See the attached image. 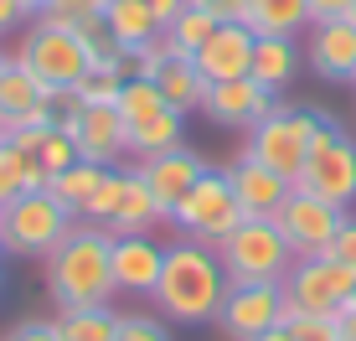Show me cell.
<instances>
[{
	"instance_id": "obj_1",
	"label": "cell",
	"mask_w": 356,
	"mask_h": 341,
	"mask_svg": "<svg viewBox=\"0 0 356 341\" xmlns=\"http://www.w3.org/2000/svg\"><path fill=\"white\" fill-rule=\"evenodd\" d=\"M47 295L57 310H83V306H114V233L78 217L72 233L42 259Z\"/></svg>"
},
{
	"instance_id": "obj_2",
	"label": "cell",
	"mask_w": 356,
	"mask_h": 341,
	"mask_svg": "<svg viewBox=\"0 0 356 341\" xmlns=\"http://www.w3.org/2000/svg\"><path fill=\"white\" fill-rule=\"evenodd\" d=\"M227 300V269L217 259V248L207 243H191V238H176L165 243V264H161V279L150 290V306L161 321H176V326H207L217 321Z\"/></svg>"
},
{
	"instance_id": "obj_3",
	"label": "cell",
	"mask_w": 356,
	"mask_h": 341,
	"mask_svg": "<svg viewBox=\"0 0 356 341\" xmlns=\"http://www.w3.org/2000/svg\"><path fill=\"white\" fill-rule=\"evenodd\" d=\"M10 57H16V63L26 68L52 99L78 93L83 78L93 72V42H88V31L57 26V21H42V16L21 31V42H16V52H10Z\"/></svg>"
},
{
	"instance_id": "obj_4",
	"label": "cell",
	"mask_w": 356,
	"mask_h": 341,
	"mask_svg": "<svg viewBox=\"0 0 356 341\" xmlns=\"http://www.w3.org/2000/svg\"><path fill=\"white\" fill-rule=\"evenodd\" d=\"M72 223H78V217L47 187L21 191L16 202L0 207V248H6V259H47V253L72 233Z\"/></svg>"
},
{
	"instance_id": "obj_5",
	"label": "cell",
	"mask_w": 356,
	"mask_h": 341,
	"mask_svg": "<svg viewBox=\"0 0 356 341\" xmlns=\"http://www.w3.org/2000/svg\"><path fill=\"white\" fill-rule=\"evenodd\" d=\"M217 259H222V269H227V285H268V279L289 274L294 248L284 243L274 217H243V223L217 243Z\"/></svg>"
},
{
	"instance_id": "obj_6",
	"label": "cell",
	"mask_w": 356,
	"mask_h": 341,
	"mask_svg": "<svg viewBox=\"0 0 356 341\" xmlns=\"http://www.w3.org/2000/svg\"><path fill=\"white\" fill-rule=\"evenodd\" d=\"M356 300V269L330 253H315V259H294L284 274V321L289 315H330L336 321Z\"/></svg>"
},
{
	"instance_id": "obj_7",
	"label": "cell",
	"mask_w": 356,
	"mask_h": 341,
	"mask_svg": "<svg viewBox=\"0 0 356 341\" xmlns=\"http://www.w3.org/2000/svg\"><path fill=\"white\" fill-rule=\"evenodd\" d=\"M315 129H321V114H315V109L274 104V114H264L259 125L248 129V145H243V150H248L253 161H264L268 170H279V176L294 187L300 170H305V155H310Z\"/></svg>"
},
{
	"instance_id": "obj_8",
	"label": "cell",
	"mask_w": 356,
	"mask_h": 341,
	"mask_svg": "<svg viewBox=\"0 0 356 341\" xmlns=\"http://www.w3.org/2000/svg\"><path fill=\"white\" fill-rule=\"evenodd\" d=\"M83 217L98 223V228H108L114 238L119 233H150L155 223H165V212L155 207L150 187H145V176H140V166H108Z\"/></svg>"
},
{
	"instance_id": "obj_9",
	"label": "cell",
	"mask_w": 356,
	"mask_h": 341,
	"mask_svg": "<svg viewBox=\"0 0 356 341\" xmlns=\"http://www.w3.org/2000/svg\"><path fill=\"white\" fill-rule=\"evenodd\" d=\"M170 223H176V233H181V238L217 248V243H222V238L232 233V228L243 223V202H238V191H232L227 170L207 166V176L196 181V187H191L181 202H176Z\"/></svg>"
},
{
	"instance_id": "obj_10",
	"label": "cell",
	"mask_w": 356,
	"mask_h": 341,
	"mask_svg": "<svg viewBox=\"0 0 356 341\" xmlns=\"http://www.w3.org/2000/svg\"><path fill=\"white\" fill-rule=\"evenodd\" d=\"M294 187L325 197L330 207H341V212H351V202H356V140L341 125L321 119V129H315V140H310V155H305V170H300Z\"/></svg>"
},
{
	"instance_id": "obj_11",
	"label": "cell",
	"mask_w": 356,
	"mask_h": 341,
	"mask_svg": "<svg viewBox=\"0 0 356 341\" xmlns=\"http://www.w3.org/2000/svg\"><path fill=\"white\" fill-rule=\"evenodd\" d=\"M57 125L72 135L78 161L119 166V155H129V129H124L119 104H83L78 93H63L57 99Z\"/></svg>"
},
{
	"instance_id": "obj_12",
	"label": "cell",
	"mask_w": 356,
	"mask_h": 341,
	"mask_svg": "<svg viewBox=\"0 0 356 341\" xmlns=\"http://www.w3.org/2000/svg\"><path fill=\"white\" fill-rule=\"evenodd\" d=\"M341 207H330L325 197H315V191H300L294 187L284 207L274 212V223H279V233H284V243L294 248V259H315V253H325L330 248V238H336V228H341Z\"/></svg>"
},
{
	"instance_id": "obj_13",
	"label": "cell",
	"mask_w": 356,
	"mask_h": 341,
	"mask_svg": "<svg viewBox=\"0 0 356 341\" xmlns=\"http://www.w3.org/2000/svg\"><path fill=\"white\" fill-rule=\"evenodd\" d=\"M284 321V279H268V285H227V300L217 310V326L232 341H259L264 331Z\"/></svg>"
},
{
	"instance_id": "obj_14",
	"label": "cell",
	"mask_w": 356,
	"mask_h": 341,
	"mask_svg": "<svg viewBox=\"0 0 356 341\" xmlns=\"http://www.w3.org/2000/svg\"><path fill=\"white\" fill-rule=\"evenodd\" d=\"M47 125H57V99L10 57L0 72V129L26 135V129H47Z\"/></svg>"
},
{
	"instance_id": "obj_15",
	"label": "cell",
	"mask_w": 356,
	"mask_h": 341,
	"mask_svg": "<svg viewBox=\"0 0 356 341\" xmlns=\"http://www.w3.org/2000/svg\"><path fill=\"white\" fill-rule=\"evenodd\" d=\"M305 68L321 83H351L356 78V21L336 16V21H310L305 36Z\"/></svg>"
},
{
	"instance_id": "obj_16",
	"label": "cell",
	"mask_w": 356,
	"mask_h": 341,
	"mask_svg": "<svg viewBox=\"0 0 356 341\" xmlns=\"http://www.w3.org/2000/svg\"><path fill=\"white\" fill-rule=\"evenodd\" d=\"M140 176H145V187H150L155 207H161L165 223H170L176 202L186 197V191H191L202 176H207V161H202V150H191V145H176V150L145 155V161H140Z\"/></svg>"
},
{
	"instance_id": "obj_17",
	"label": "cell",
	"mask_w": 356,
	"mask_h": 341,
	"mask_svg": "<svg viewBox=\"0 0 356 341\" xmlns=\"http://www.w3.org/2000/svg\"><path fill=\"white\" fill-rule=\"evenodd\" d=\"M202 114L222 129H253L264 114H274V93L264 88L259 78H227V83H212L207 88V104Z\"/></svg>"
},
{
	"instance_id": "obj_18",
	"label": "cell",
	"mask_w": 356,
	"mask_h": 341,
	"mask_svg": "<svg viewBox=\"0 0 356 341\" xmlns=\"http://www.w3.org/2000/svg\"><path fill=\"white\" fill-rule=\"evenodd\" d=\"M222 170H227L232 191H238V202H243V217H274L279 207H284V197L294 191L279 170H268L264 161H253L248 150H238Z\"/></svg>"
},
{
	"instance_id": "obj_19",
	"label": "cell",
	"mask_w": 356,
	"mask_h": 341,
	"mask_svg": "<svg viewBox=\"0 0 356 341\" xmlns=\"http://www.w3.org/2000/svg\"><path fill=\"white\" fill-rule=\"evenodd\" d=\"M165 248L150 233H119L114 238V290L119 295H145L150 300L155 279H161Z\"/></svg>"
},
{
	"instance_id": "obj_20",
	"label": "cell",
	"mask_w": 356,
	"mask_h": 341,
	"mask_svg": "<svg viewBox=\"0 0 356 341\" xmlns=\"http://www.w3.org/2000/svg\"><path fill=\"white\" fill-rule=\"evenodd\" d=\"M253 36L243 21H227V26H217L212 36L202 42V52H196V68H202L207 83H227V78H248L253 68Z\"/></svg>"
},
{
	"instance_id": "obj_21",
	"label": "cell",
	"mask_w": 356,
	"mask_h": 341,
	"mask_svg": "<svg viewBox=\"0 0 356 341\" xmlns=\"http://www.w3.org/2000/svg\"><path fill=\"white\" fill-rule=\"evenodd\" d=\"M300 68H305V52L294 47V36H259L253 42V68H248V78H259L268 93H284L294 78H300Z\"/></svg>"
},
{
	"instance_id": "obj_22",
	"label": "cell",
	"mask_w": 356,
	"mask_h": 341,
	"mask_svg": "<svg viewBox=\"0 0 356 341\" xmlns=\"http://www.w3.org/2000/svg\"><path fill=\"white\" fill-rule=\"evenodd\" d=\"M104 31L114 36L124 52H134V47H145V42L161 36V21H155L150 0H108L104 6Z\"/></svg>"
},
{
	"instance_id": "obj_23",
	"label": "cell",
	"mask_w": 356,
	"mask_h": 341,
	"mask_svg": "<svg viewBox=\"0 0 356 341\" xmlns=\"http://www.w3.org/2000/svg\"><path fill=\"white\" fill-rule=\"evenodd\" d=\"M243 26L253 36H300L310 26V0H248Z\"/></svg>"
},
{
	"instance_id": "obj_24",
	"label": "cell",
	"mask_w": 356,
	"mask_h": 341,
	"mask_svg": "<svg viewBox=\"0 0 356 341\" xmlns=\"http://www.w3.org/2000/svg\"><path fill=\"white\" fill-rule=\"evenodd\" d=\"M47 187V170L36 166V155L26 150L21 140H0V207L16 202L21 191H42Z\"/></svg>"
},
{
	"instance_id": "obj_25",
	"label": "cell",
	"mask_w": 356,
	"mask_h": 341,
	"mask_svg": "<svg viewBox=\"0 0 356 341\" xmlns=\"http://www.w3.org/2000/svg\"><path fill=\"white\" fill-rule=\"evenodd\" d=\"M161 93H165V104L170 109H181V114H191V109H202L207 104V88L212 83L202 78V68H196V57H165V68H161Z\"/></svg>"
},
{
	"instance_id": "obj_26",
	"label": "cell",
	"mask_w": 356,
	"mask_h": 341,
	"mask_svg": "<svg viewBox=\"0 0 356 341\" xmlns=\"http://www.w3.org/2000/svg\"><path fill=\"white\" fill-rule=\"evenodd\" d=\"M176 145H186V114H181V109H161L155 119L129 125V155H134V161L161 155V150H176Z\"/></svg>"
},
{
	"instance_id": "obj_27",
	"label": "cell",
	"mask_w": 356,
	"mask_h": 341,
	"mask_svg": "<svg viewBox=\"0 0 356 341\" xmlns=\"http://www.w3.org/2000/svg\"><path fill=\"white\" fill-rule=\"evenodd\" d=\"M57 336L63 341H114L119 336V310L114 306H83V310H57Z\"/></svg>"
},
{
	"instance_id": "obj_28",
	"label": "cell",
	"mask_w": 356,
	"mask_h": 341,
	"mask_svg": "<svg viewBox=\"0 0 356 341\" xmlns=\"http://www.w3.org/2000/svg\"><path fill=\"white\" fill-rule=\"evenodd\" d=\"M104 170H108V166L78 161V166L57 170V176L47 181V191H52V197L63 202V207H67L72 217H83V212H88V202H93V191H98V181H104Z\"/></svg>"
},
{
	"instance_id": "obj_29",
	"label": "cell",
	"mask_w": 356,
	"mask_h": 341,
	"mask_svg": "<svg viewBox=\"0 0 356 341\" xmlns=\"http://www.w3.org/2000/svg\"><path fill=\"white\" fill-rule=\"evenodd\" d=\"M217 26H222V21H217V16H207V10L186 6V10H181V16L170 21V26H165L161 36H165L170 57H196V52H202V42H207V36H212Z\"/></svg>"
},
{
	"instance_id": "obj_30",
	"label": "cell",
	"mask_w": 356,
	"mask_h": 341,
	"mask_svg": "<svg viewBox=\"0 0 356 341\" xmlns=\"http://www.w3.org/2000/svg\"><path fill=\"white\" fill-rule=\"evenodd\" d=\"M161 109H170L165 93H161V83H155V78H140V72H129L124 88H119V114H124V129L140 125V119H155Z\"/></svg>"
},
{
	"instance_id": "obj_31",
	"label": "cell",
	"mask_w": 356,
	"mask_h": 341,
	"mask_svg": "<svg viewBox=\"0 0 356 341\" xmlns=\"http://www.w3.org/2000/svg\"><path fill=\"white\" fill-rule=\"evenodd\" d=\"M104 6H108V0H47L42 21H57V26L93 31V26H104Z\"/></svg>"
},
{
	"instance_id": "obj_32",
	"label": "cell",
	"mask_w": 356,
	"mask_h": 341,
	"mask_svg": "<svg viewBox=\"0 0 356 341\" xmlns=\"http://www.w3.org/2000/svg\"><path fill=\"white\" fill-rule=\"evenodd\" d=\"M114 341H170L161 315H119V336Z\"/></svg>"
},
{
	"instance_id": "obj_33",
	"label": "cell",
	"mask_w": 356,
	"mask_h": 341,
	"mask_svg": "<svg viewBox=\"0 0 356 341\" xmlns=\"http://www.w3.org/2000/svg\"><path fill=\"white\" fill-rule=\"evenodd\" d=\"M165 57H170L165 36H155V42H145V47H134V52H129V72H140V78H161Z\"/></svg>"
},
{
	"instance_id": "obj_34",
	"label": "cell",
	"mask_w": 356,
	"mask_h": 341,
	"mask_svg": "<svg viewBox=\"0 0 356 341\" xmlns=\"http://www.w3.org/2000/svg\"><path fill=\"white\" fill-rule=\"evenodd\" d=\"M294 341H341V326L330 315H289Z\"/></svg>"
},
{
	"instance_id": "obj_35",
	"label": "cell",
	"mask_w": 356,
	"mask_h": 341,
	"mask_svg": "<svg viewBox=\"0 0 356 341\" xmlns=\"http://www.w3.org/2000/svg\"><path fill=\"white\" fill-rule=\"evenodd\" d=\"M119 88H124V78H114V72H88L78 99L83 104H119Z\"/></svg>"
},
{
	"instance_id": "obj_36",
	"label": "cell",
	"mask_w": 356,
	"mask_h": 341,
	"mask_svg": "<svg viewBox=\"0 0 356 341\" xmlns=\"http://www.w3.org/2000/svg\"><path fill=\"white\" fill-rule=\"evenodd\" d=\"M325 253L356 269V217H351V212L341 217V228H336V238H330V248H325Z\"/></svg>"
},
{
	"instance_id": "obj_37",
	"label": "cell",
	"mask_w": 356,
	"mask_h": 341,
	"mask_svg": "<svg viewBox=\"0 0 356 341\" xmlns=\"http://www.w3.org/2000/svg\"><path fill=\"white\" fill-rule=\"evenodd\" d=\"M186 6L207 10V16H217L222 26H227V21H243V16H248V0H186Z\"/></svg>"
},
{
	"instance_id": "obj_38",
	"label": "cell",
	"mask_w": 356,
	"mask_h": 341,
	"mask_svg": "<svg viewBox=\"0 0 356 341\" xmlns=\"http://www.w3.org/2000/svg\"><path fill=\"white\" fill-rule=\"evenodd\" d=\"M6 341H63V336H57L52 321H21V326L6 331Z\"/></svg>"
},
{
	"instance_id": "obj_39",
	"label": "cell",
	"mask_w": 356,
	"mask_h": 341,
	"mask_svg": "<svg viewBox=\"0 0 356 341\" xmlns=\"http://www.w3.org/2000/svg\"><path fill=\"white\" fill-rule=\"evenodd\" d=\"M356 0H310V21H336V16H351Z\"/></svg>"
},
{
	"instance_id": "obj_40",
	"label": "cell",
	"mask_w": 356,
	"mask_h": 341,
	"mask_svg": "<svg viewBox=\"0 0 356 341\" xmlns=\"http://www.w3.org/2000/svg\"><path fill=\"white\" fill-rule=\"evenodd\" d=\"M150 10H155V21H161V31L170 26V21L186 10V0H150Z\"/></svg>"
},
{
	"instance_id": "obj_41",
	"label": "cell",
	"mask_w": 356,
	"mask_h": 341,
	"mask_svg": "<svg viewBox=\"0 0 356 341\" xmlns=\"http://www.w3.org/2000/svg\"><path fill=\"white\" fill-rule=\"evenodd\" d=\"M21 21H26V16H21V6H16V0H0V31L21 26Z\"/></svg>"
},
{
	"instance_id": "obj_42",
	"label": "cell",
	"mask_w": 356,
	"mask_h": 341,
	"mask_svg": "<svg viewBox=\"0 0 356 341\" xmlns=\"http://www.w3.org/2000/svg\"><path fill=\"white\" fill-rule=\"evenodd\" d=\"M336 326H341V341H356V300L336 315Z\"/></svg>"
},
{
	"instance_id": "obj_43",
	"label": "cell",
	"mask_w": 356,
	"mask_h": 341,
	"mask_svg": "<svg viewBox=\"0 0 356 341\" xmlns=\"http://www.w3.org/2000/svg\"><path fill=\"white\" fill-rule=\"evenodd\" d=\"M16 6H21V16H26V21H36L47 10V0H16Z\"/></svg>"
},
{
	"instance_id": "obj_44",
	"label": "cell",
	"mask_w": 356,
	"mask_h": 341,
	"mask_svg": "<svg viewBox=\"0 0 356 341\" xmlns=\"http://www.w3.org/2000/svg\"><path fill=\"white\" fill-rule=\"evenodd\" d=\"M259 341H294V331H289V321H279V326H274V331H264Z\"/></svg>"
},
{
	"instance_id": "obj_45",
	"label": "cell",
	"mask_w": 356,
	"mask_h": 341,
	"mask_svg": "<svg viewBox=\"0 0 356 341\" xmlns=\"http://www.w3.org/2000/svg\"><path fill=\"white\" fill-rule=\"evenodd\" d=\"M6 63H10V52H0V72H6Z\"/></svg>"
},
{
	"instance_id": "obj_46",
	"label": "cell",
	"mask_w": 356,
	"mask_h": 341,
	"mask_svg": "<svg viewBox=\"0 0 356 341\" xmlns=\"http://www.w3.org/2000/svg\"><path fill=\"white\" fill-rule=\"evenodd\" d=\"M351 21H356V6H351Z\"/></svg>"
},
{
	"instance_id": "obj_47",
	"label": "cell",
	"mask_w": 356,
	"mask_h": 341,
	"mask_svg": "<svg viewBox=\"0 0 356 341\" xmlns=\"http://www.w3.org/2000/svg\"><path fill=\"white\" fill-rule=\"evenodd\" d=\"M0 140H6V129H0Z\"/></svg>"
},
{
	"instance_id": "obj_48",
	"label": "cell",
	"mask_w": 356,
	"mask_h": 341,
	"mask_svg": "<svg viewBox=\"0 0 356 341\" xmlns=\"http://www.w3.org/2000/svg\"><path fill=\"white\" fill-rule=\"evenodd\" d=\"M351 88H356V78H351Z\"/></svg>"
},
{
	"instance_id": "obj_49",
	"label": "cell",
	"mask_w": 356,
	"mask_h": 341,
	"mask_svg": "<svg viewBox=\"0 0 356 341\" xmlns=\"http://www.w3.org/2000/svg\"><path fill=\"white\" fill-rule=\"evenodd\" d=\"M0 341H6V336H0Z\"/></svg>"
}]
</instances>
